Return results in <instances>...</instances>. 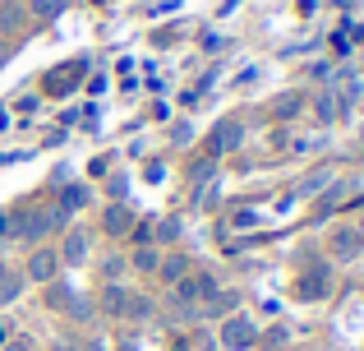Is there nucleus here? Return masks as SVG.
I'll return each mask as SVG.
<instances>
[{
  "mask_svg": "<svg viewBox=\"0 0 364 351\" xmlns=\"http://www.w3.org/2000/svg\"><path fill=\"white\" fill-rule=\"evenodd\" d=\"M222 342L231 347V351L249 347V342H254V324H249V319H226V328H222Z\"/></svg>",
  "mask_w": 364,
  "mask_h": 351,
  "instance_id": "obj_1",
  "label": "nucleus"
},
{
  "mask_svg": "<svg viewBox=\"0 0 364 351\" xmlns=\"http://www.w3.org/2000/svg\"><path fill=\"white\" fill-rule=\"evenodd\" d=\"M360 245H364V236L355 231V226H346V231H337V236H332V254H341V259L360 254Z\"/></svg>",
  "mask_w": 364,
  "mask_h": 351,
  "instance_id": "obj_2",
  "label": "nucleus"
},
{
  "mask_svg": "<svg viewBox=\"0 0 364 351\" xmlns=\"http://www.w3.org/2000/svg\"><path fill=\"white\" fill-rule=\"evenodd\" d=\"M28 273H33L37 282H46V278H55V254H33V263H28Z\"/></svg>",
  "mask_w": 364,
  "mask_h": 351,
  "instance_id": "obj_3",
  "label": "nucleus"
},
{
  "mask_svg": "<svg viewBox=\"0 0 364 351\" xmlns=\"http://www.w3.org/2000/svg\"><path fill=\"white\" fill-rule=\"evenodd\" d=\"M240 144V125H235V120H222V125H217V148H235Z\"/></svg>",
  "mask_w": 364,
  "mask_h": 351,
  "instance_id": "obj_4",
  "label": "nucleus"
},
{
  "mask_svg": "<svg viewBox=\"0 0 364 351\" xmlns=\"http://www.w3.org/2000/svg\"><path fill=\"white\" fill-rule=\"evenodd\" d=\"M83 250H88V241H83V236L74 231L70 241H65V263H83Z\"/></svg>",
  "mask_w": 364,
  "mask_h": 351,
  "instance_id": "obj_5",
  "label": "nucleus"
},
{
  "mask_svg": "<svg viewBox=\"0 0 364 351\" xmlns=\"http://www.w3.org/2000/svg\"><path fill=\"white\" fill-rule=\"evenodd\" d=\"M102 300H107V310H116V315H120V310H129V296H124L120 287H107V296H102Z\"/></svg>",
  "mask_w": 364,
  "mask_h": 351,
  "instance_id": "obj_6",
  "label": "nucleus"
},
{
  "mask_svg": "<svg viewBox=\"0 0 364 351\" xmlns=\"http://www.w3.org/2000/svg\"><path fill=\"white\" fill-rule=\"evenodd\" d=\"M14 296H18V278L5 273V278H0V300H14Z\"/></svg>",
  "mask_w": 364,
  "mask_h": 351,
  "instance_id": "obj_7",
  "label": "nucleus"
},
{
  "mask_svg": "<svg viewBox=\"0 0 364 351\" xmlns=\"http://www.w3.org/2000/svg\"><path fill=\"white\" fill-rule=\"evenodd\" d=\"M124 226H129L124 222V208H111L107 213V231H124Z\"/></svg>",
  "mask_w": 364,
  "mask_h": 351,
  "instance_id": "obj_8",
  "label": "nucleus"
},
{
  "mask_svg": "<svg viewBox=\"0 0 364 351\" xmlns=\"http://www.w3.org/2000/svg\"><path fill=\"white\" fill-rule=\"evenodd\" d=\"M134 263H139L143 273H148V268H157V250H139V254H134Z\"/></svg>",
  "mask_w": 364,
  "mask_h": 351,
  "instance_id": "obj_9",
  "label": "nucleus"
},
{
  "mask_svg": "<svg viewBox=\"0 0 364 351\" xmlns=\"http://www.w3.org/2000/svg\"><path fill=\"white\" fill-rule=\"evenodd\" d=\"M161 273H166V278H180V273H185V259H180V254H176V259H166V263H161Z\"/></svg>",
  "mask_w": 364,
  "mask_h": 351,
  "instance_id": "obj_10",
  "label": "nucleus"
},
{
  "mask_svg": "<svg viewBox=\"0 0 364 351\" xmlns=\"http://www.w3.org/2000/svg\"><path fill=\"white\" fill-rule=\"evenodd\" d=\"M5 351H28V347H23V342H9V347H5Z\"/></svg>",
  "mask_w": 364,
  "mask_h": 351,
  "instance_id": "obj_11",
  "label": "nucleus"
},
{
  "mask_svg": "<svg viewBox=\"0 0 364 351\" xmlns=\"http://www.w3.org/2000/svg\"><path fill=\"white\" fill-rule=\"evenodd\" d=\"M0 278H5V263H0Z\"/></svg>",
  "mask_w": 364,
  "mask_h": 351,
  "instance_id": "obj_12",
  "label": "nucleus"
}]
</instances>
